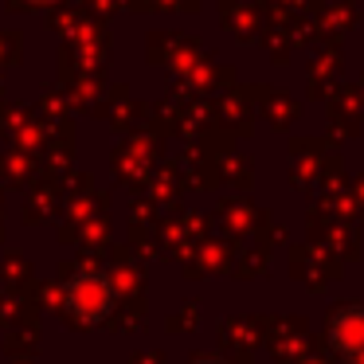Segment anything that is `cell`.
<instances>
[{
  "label": "cell",
  "mask_w": 364,
  "mask_h": 364,
  "mask_svg": "<svg viewBox=\"0 0 364 364\" xmlns=\"http://www.w3.org/2000/svg\"><path fill=\"white\" fill-rule=\"evenodd\" d=\"M40 4H48V0H40Z\"/></svg>",
  "instance_id": "1"
}]
</instances>
